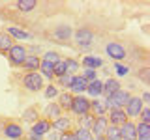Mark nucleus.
Instances as JSON below:
<instances>
[{
    "mask_svg": "<svg viewBox=\"0 0 150 140\" xmlns=\"http://www.w3.org/2000/svg\"><path fill=\"white\" fill-rule=\"evenodd\" d=\"M21 86L25 88L26 92L36 93V92H41L45 88V80L38 71H32V73H25L21 77Z\"/></svg>",
    "mask_w": 150,
    "mask_h": 140,
    "instance_id": "f257e3e1",
    "label": "nucleus"
},
{
    "mask_svg": "<svg viewBox=\"0 0 150 140\" xmlns=\"http://www.w3.org/2000/svg\"><path fill=\"white\" fill-rule=\"evenodd\" d=\"M25 133H26L25 127L17 120H6L2 125V134L9 140H23L25 138Z\"/></svg>",
    "mask_w": 150,
    "mask_h": 140,
    "instance_id": "f03ea898",
    "label": "nucleus"
},
{
    "mask_svg": "<svg viewBox=\"0 0 150 140\" xmlns=\"http://www.w3.org/2000/svg\"><path fill=\"white\" fill-rule=\"evenodd\" d=\"M6 56H8V62H9L11 67H21L23 62H25L26 56H28V49L23 43H15L11 49L8 50Z\"/></svg>",
    "mask_w": 150,
    "mask_h": 140,
    "instance_id": "7ed1b4c3",
    "label": "nucleus"
},
{
    "mask_svg": "<svg viewBox=\"0 0 150 140\" xmlns=\"http://www.w3.org/2000/svg\"><path fill=\"white\" fill-rule=\"evenodd\" d=\"M73 39H75V43H77V47L88 49V47H92L94 39H96V34L92 32V28L81 26V28H77V30L73 32Z\"/></svg>",
    "mask_w": 150,
    "mask_h": 140,
    "instance_id": "20e7f679",
    "label": "nucleus"
},
{
    "mask_svg": "<svg viewBox=\"0 0 150 140\" xmlns=\"http://www.w3.org/2000/svg\"><path fill=\"white\" fill-rule=\"evenodd\" d=\"M105 54L111 60H115V62H122V60L128 58V49L120 41H107L105 43Z\"/></svg>",
    "mask_w": 150,
    "mask_h": 140,
    "instance_id": "39448f33",
    "label": "nucleus"
},
{
    "mask_svg": "<svg viewBox=\"0 0 150 140\" xmlns=\"http://www.w3.org/2000/svg\"><path fill=\"white\" fill-rule=\"evenodd\" d=\"M143 101H141V97L137 95H131L128 103L124 105V112H126V116H128V120H139V114H141V110H143Z\"/></svg>",
    "mask_w": 150,
    "mask_h": 140,
    "instance_id": "423d86ee",
    "label": "nucleus"
},
{
    "mask_svg": "<svg viewBox=\"0 0 150 140\" xmlns=\"http://www.w3.org/2000/svg\"><path fill=\"white\" fill-rule=\"evenodd\" d=\"M56 43H66V41H69L73 37V28L69 24H58L53 28V32L49 34Z\"/></svg>",
    "mask_w": 150,
    "mask_h": 140,
    "instance_id": "0eeeda50",
    "label": "nucleus"
},
{
    "mask_svg": "<svg viewBox=\"0 0 150 140\" xmlns=\"http://www.w3.org/2000/svg\"><path fill=\"white\" fill-rule=\"evenodd\" d=\"M75 116H84L90 112V99L84 95H73V101H71V110Z\"/></svg>",
    "mask_w": 150,
    "mask_h": 140,
    "instance_id": "6e6552de",
    "label": "nucleus"
},
{
    "mask_svg": "<svg viewBox=\"0 0 150 140\" xmlns=\"http://www.w3.org/2000/svg\"><path fill=\"white\" fill-rule=\"evenodd\" d=\"M107 121L112 127H122V125L128 121V116H126L124 108H112L107 112Z\"/></svg>",
    "mask_w": 150,
    "mask_h": 140,
    "instance_id": "1a4fd4ad",
    "label": "nucleus"
},
{
    "mask_svg": "<svg viewBox=\"0 0 150 140\" xmlns=\"http://www.w3.org/2000/svg\"><path fill=\"white\" fill-rule=\"evenodd\" d=\"M51 131H53V129H51V121L45 120V118H40L36 123L30 125V133L38 134V136H43V138L51 133Z\"/></svg>",
    "mask_w": 150,
    "mask_h": 140,
    "instance_id": "9d476101",
    "label": "nucleus"
},
{
    "mask_svg": "<svg viewBox=\"0 0 150 140\" xmlns=\"http://www.w3.org/2000/svg\"><path fill=\"white\" fill-rule=\"evenodd\" d=\"M4 32H6L13 41H28V39H32L30 32L23 30V28H19V26H6V30H4Z\"/></svg>",
    "mask_w": 150,
    "mask_h": 140,
    "instance_id": "9b49d317",
    "label": "nucleus"
},
{
    "mask_svg": "<svg viewBox=\"0 0 150 140\" xmlns=\"http://www.w3.org/2000/svg\"><path fill=\"white\" fill-rule=\"evenodd\" d=\"M86 86H88V82L84 80L81 75H73L71 84H69V90L68 92L73 93V95H83V93L86 92Z\"/></svg>",
    "mask_w": 150,
    "mask_h": 140,
    "instance_id": "f8f14e48",
    "label": "nucleus"
},
{
    "mask_svg": "<svg viewBox=\"0 0 150 140\" xmlns=\"http://www.w3.org/2000/svg\"><path fill=\"white\" fill-rule=\"evenodd\" d=\"M122 88V84L118 78H115V77H111V78H107L105 82H103V92H101V95H105V99H109V97H112L116 92H118Z\"/></svg>",
    "mask_w": 150,
    "mask_h": 140,
    "instance_id": "ddd939ff",
    "label": "nucleus"
},
{
    "mask_svg": "<svg viewBox=\"0 0 150 140\" xmlns=\"http://www.w3.org/2000/svg\"><path fill=\"white\" fill-rule=\"evenodd\" d=\"M64 112H62V108H60L58 105H56V101H53V103H47V106L43 108V118L45 120H49V121H54L56 118H60Z\"/></svg>",
    "mask_w": 150,
    "mask_h": 140,
    "instance_id": "4468645a",
    "label": "nucleus"
},
{
    "mask_svg": "<svg viewBox=\"0 0 150 140\" xmlns=\"http://www.w3.org/2000/svg\"><path fill=\"white\" fill-rule=\"evenodd\" d=\"M81 67H88V69H100L103 67V60L100 58V56H96V54H86V56H83V60L81 62Z\"/></svg>",
    "mask_w": 150,
    "mask_h": 140,
    "instance_id": "2eb2a0df",
    "label": "nucleus"
},
{
    "mask_svg": "<svg viewBox=\"0 0 150 140\" xmlns=\"http://www.w3.org/2000/svg\"><path fill=\"white\" fill-rule=\"evenodd\" d=\"M40 62H41V56H38V54H30V52H28L26 60H25V62H23V65H21V69H25V73L38 71V69H40Z\"/></svg>",
    "mask_w": 150,
    "mask_h": 140,
    "instance_id": "dca6fc26",
    "label": "nucleus"
},
{
    "mask_svg": "<svg viewBox=\"0 0 150 140\" xmlns=\"http://www.w3.org/2000/svg\"><path fill=\"white\" fill-rule=\"evenodd\" d=\"M120 138L122 140H137V131H135V121L128 120L120 127Z\"/></svg>",
    "mask_w": 150,
    "mask_h": 140,
    "instance_id": "f3484780",
    "label": "nucleus"
},
{
    "mask_svg": "<svg viewBox=\"0 0 150 140\" xmlns=\"http://www.w3.org/2000/svg\"><path fill=\"white\" fill-rule=\"evenodd\" d=\"M51 129L54 131V133H64V131H69L71 129V120L68 118V116H60V118H56L54 121H51Z\"/></svg>",
    "mask_w": 150,
    "mask_h": 140,
    "instance_id": "a211bd4d",
    "label": "nucleus"
},
{
    "mask_svg": "<svg viewBox=\"0 0 150 140\" xmlns=\"http://www.w3.org/2000/svg\"><path fill=\"white\" fill-rule=\"evenodd\" d=\"M107 127H109V121H107V116H101V118H96L92 123V134L94 136H101V134H105Z\"/></svg>",
    "mask_w": 150,
    "mask_h": 140,
    "instance_id": "6ab92c4d",
    "label": "nucleus"
},
{
    "mask_svg": "<svg viewBox=\"0 0 150 140\" xmlns=\"http://www.w3.org/2000/svg\"><path fill=\"white\" fill-rule=\"evenodd\" d=\"M56 105L62 108V112H66V110H71V101H73V93H69V92H60L58 93V97H56Z\"/></svg>",
    "mask_w": 150,
    "mask_h": 140,
    "instance_id": "aec40b11",
    "label": "nucleus"
},
{
    "mask_svg": "<svg viewBox=\"0 0 150 140\" xmlns=\"http://www.w3.org/2000/svg\"><path fill=\"white\" fill-rule=\"evenodd\" d=\"M101 92H103V80L96 78V80L88 82V86H86V93L92 97V99H98V97L101 95Z\"/></svg>",
    "mask_w": 150,
    "mask_h": 140,
    "instance_id": "412c9836",
    "label": "nucleus"
},
{
    "mask_svg": "<svg viewBox=\"0 0 150 140\" xmlns=\"http://www.w3.org/2000/svg\"><path fill=\"white\" fill-rule=\"evenodd\" d=\"M23 121H26V123H36L38 120L41 118V112H40V108H38V106H30V108H26L25 112H23Z\"/></svg>",
    "mask_w": 150,
    "mask_h": 140,
    "instance_id": "4be33fe9",
    "label": "nucleus"
},
{
    "mask_svg": "<svg viewBox=\"0 0 150 140\" xmlns=\"http://www.w3.org/2000/svg\"><path fill=\"white\" fill-rule=\"evenodd\" d=\"M90 114L94 118H101V116H107V110L103 106L101 99H90Z\"/></svg>",
    "mask_w": 150,
    "mask_h": 140,
    "instance_id": "5701e85b",
    "label": "nucleus"
},
{
    "mask_svg": "<svg viewBox=\"0 0 150 140\" xmlns=\"http://www.w3.org/2000/svg\"><path fill=\"white\" fill-rule=\"evenodd\" d=\"M15 45V41L9 37L4 30H0V54H8V50Z\"/></svg>",
    "mask_w": 150,
    "mask_h": 140,
    "instance_id": "b1692460",
    "label": "nucleus"
},
{
    "mask_svg": "<svg viewBox=\"0 0 150 140\" xmlns=\"http://www.w3.org/2000/svg\"><path fill=\"white\" fill-rule=\"evenodd\" d=\"M38 73H40L43 78H47V80H54V75H53V64L45 62V60H41V62H40V69H38Z\"/></svg>",
    "mask_w": 150,
    "mask_h": 140,
    "instance_id": "393cba45",
    "label": "nucleus"
},
{
    "mask_svg": "<svg viewBox=\"0 0 150 140\" xmlns=\"http://www.w3.org/2000/svg\"><path fill=\"white\" fill-rule=\"evenodd\" d=\"M15 6H17V9L21 13H30L32 9H36L38 2H36V0H19Z\"/></svg>",
    "mask_w": 150,
    "mask_h": 140,
    "instance_id": "a878e982",
    "label": "nucleus"
},
{
    "mask_svg": "<svg viewBox=\"0 0 150 140\" xmlns=\"http://www.w3.org/2000/svg\"><path fill=\"white\" fill-rule=\"evenodd\" d=\"M64 62H66V69H68L69 75H77V71H81V64H79V60L68 56V58H64Z\"/></svg>",
    "mask_w": 150,
    "mask_h": 140,
    "instance_id": "bb28decb",
    "label": "nucleus"
},
{
    "mask_svg": "<svg viewBox=\"0 0 150 140\" xmlns=\"http://www.w3.org/2000/svg\"><path fill=\"white\" fill-rule=\"evenodd\" d=\"M71 78H73V75H69V73H66V75H62V77H58L56 78V82H54V86L58 88H62L64 92H68L69 90V84H71Z\"/></svg>",
    "mask_w": 150,
    "mask_h": 140,
    "instance_id": "cd10ccee",
    "label": "nucleus"
},
{
    "mask_svg": "<svg viewBox=\"0 0 150 140\" xmlns=\"http://www.w3.org/2000/svg\"><path fill=\"white\" fill-rule=\"evenodd\" d=\"M112 69H115V78H122V77H128L129 75V65L122 64V62H115V65H112Z\"/></svg>",
    "mask_w": 150,
    "mask_h": 140,
    "instance_id": "c85d7f7f",
    "label": "nucleus"
},
{
    "mask_svg": "<svg viewBox=\"0 0 150 140\" xmlns=\"http://www.w3.org/2000/svg\"><path fill=\"white\" fill-rule=\"evenodd\" d=\"M135 77H137L144 86H148V84H150V67H148V65H144V67L137 69V71H135Z\"/></svg>",
    "mask_w": 150,
    "mask_h": 140,
    "instance_id": "c756f323",
    "label": "nucleus"
},
{
    "mask_svg": "<svg viewBox=\"0 0 150 140\" xmlns=\"http://www.w3.org/2000/svg\"><path fill=\"white\" fill-rule=\"evenodd\" d=\"M135 131H137V138H150V125L137 121L135 123Z\"/></svg>",
    "mask_w": 150,
    "mask_h": 140,
    "instance_id": "7c9ffc66",
    "label": "nucleus"
},
{
    "mask_svg": "<svg viewBox=\"0 0 150 140\" xmlns=\"http://www.w3.org/2000/svg\"><path fill=\"white\" fill-rule=\"evenodd\" d=\"M41 92H43L45 99H56V97H58V93H60V90L54 86V82H49V84H47V86H45Z\"/></svg>",
    "mask_w": 150,
    "mask_h": 140,
    "instance_id": "2f4dec72",
    "label": "nucleus"
},
{
    "mask_svg": "<svg viewBox=\"0 0 150 140\" xmlns=\"http://www.w3.org/2000/svg\"><path fill=\"white\" fill-rule=\"evenodd\" d=\"M41 60H45V62H49V64H58L60 60H62V54L60 52H56V50H47V52H43V56H41Z\"/></svg>",
    "mask_w": 150,
    "mask_h": 140,
    "instance_id": "473e14b6",
    "label": "nucleus"
},
{
    "mask_svg": "<svg viewBox=\"0 0 150 140\" xmlns=\"http://www.w3.org/2000/svg\"><path fill=\"white\" fill-rule=\"evenodd\" d=\"M73 136L75 140H94V134H92V131H88V129H73Z\"/></svg>",
    "mask_w": 150,
    "mask_h": 140,
    "instance_id": "72a5a7b5",
    "label": "nucleus"
},
{
    "mask_svg": "<svg viewBox=\"0 0 150 140\" xmlns=\"http://www.w3.org/2000/svg\"><path fill=\"white\" fill-rule=\"evenodd\" d=\"M94 120H96V118H94L90 112H88V114H84V116H79V127H81V129H88V131H90V129H92Z\"/></svg>",
    "mask_w": 150,
    "mask_h": 140,
    "instance_id": "f704fd0d",
    "label": "nucleus"
},
{
    "mask_svg": "<svg viewBox=\"0 0 150 140\" xmlns=\"http://www.w3.org/2000/svg\"><path fill=\"white\" fill-rule=\"evenodd\" d=\"M66 73H68V69H66V62L62 58L58 64L53 65V75H54V78H58V77H62V75H66Z\"/></svg>",
    "mask_w": 150,
    "mask_h": 140,
    "instance_id": "c9c22d12",
    "label": "nucleus"
},
{
    "mask_svg": "<svg viewBox=\"0 0 150 140\" xmlns=\"http://www.w3.org/2000/svg\"><path fill=\"white\" fill-rule=\"evenodd\" d=\"M105 138L107 140H122L120 138V127H112V125H109L105 131Z\"/></svg>",
    "mask_w": 150,
    "mask_h": 140,
    "instance_id": "e433bc0d",
    "label": "nucleus"
},
{
    "mask_svg": "<svg viewBox=\"0 0 150 140\" xmlns=\"http://www.w3.org/2000/svg\"><path fill=\"white\" fill-rule=\"evenodd\" d=\"M81 77H83L86 82H92V80H96V78H98V71H94V69H88V67H84V69H83V73H81Z\"/></svg>",
    "mask_w": 150,
    "mask_h": 140,
    "instance_id": "4c0bfd02",
    "label": "nucleus"
},
{
    "mask_svg": "<svg viewBox=\"0 0 150 140\" xmlns=\"http://www.w3.org/2000/svg\"><path fill=\"white\" fill-rule=\"evenodd\" d=\"M139 121L150 125V106H143V110H141V114H139Z\"/></svg>",
    "mask_w": 150,
    "mask_h": 140,
    "instance_id": "58836bf2",
    "label": "nucleus"
},
{
    "mask_svg": "<svg viewBox=\"0 0 150 140\" xmlns=\"http://www.w3.org/2000/svg\"><path fill=\"white\" fill-rule=\"evenodd\" d=\"M58 140H75V136H73V129L64 131V133H58Z\"/></svg>",
    "mask_w": 150,
    "mask_h": 140,
    "instance_id": "ea45409f",
    "label": "nucleus"
},
{
    "mask_svg": "<svg viewBox=\"0 0 150 140\" xmlns=\"http://www.w3.org/2000/svg\"><path fill=\"white\" fill-rule=\"evenodd\" d=\"M141 101H143L144 106H148V103H150V93H148V90L143 92V95H141Z\"/></svg>",
    "mask_w": 150,
    "mask_h": 140,
    "instance_id": "a19ab883",
    "label": "nucleus"
},
{
    "mask_svg": "<svg viewBox=\"0 0 150 140\" xmlns=\"http://www.w3.org/2000/svg\"><path fill=\"white\" fill-rule=\"evenodd\" d=\"M25 138H28V140H43V136H38V134L30 133V131H26V133H25Z\"/></svg>",
    "mask_w": 150,
    "mask_h": 140,
    "instance_id": "79ce46f5",
    "label": "nucleus"
},
{
    "mask_svg": "<svg viewBox=\"0 0 150 140\" xmlns=\"http://www.w3.org/2000/svg\"><path fill=\"white\" fill-rule=\"evenodd\" d=\"M47 138H49V140H58V133H54V131H51V133L47 134Z\"/></svg>",
    "mask_w": 150,
    "mask_h": 140,
    "instance_id": "37998d69",
    "label": "nucleus"
},
{
    "mask_svg": "<svg viewBox=\"0 0 150 140\" xmlns=\"http://www.w3.org/2000/svg\"><path fill=\"white\" fill-rule=\"evenodd\" d=\"M94 140H107L105 134H101V136H94Z\"/></svg>",
    "mask_w": 150,
    "mask_h": 140,
    "instance_id": "c03bdc74",
    "label": "nucleus"
},
{
    "mask_svg": "<svg viewBox=\"0 0 150 140\" xmlns=\"http://www.w3.org/2000/svg\"><path fill=\"white\" fill-rule=\"evenodd\" d=\"M137 140H150V138H137Z\"/></svg>",
    "mask_w": 150,
    "mask_h": 140,
    "instance_id": "a18cd8bd",
    "label": "nucleus"
}]
</instances>
